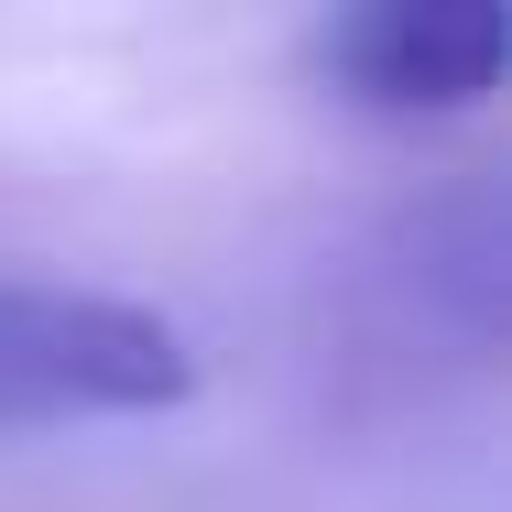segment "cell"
I'll list each match as a JSON object with an SVG mask.
<instances>
[{"label":"cell","mask_w":512,"mask_h":512,"mask_svg":"<svg viewBox=\"0 0 512 512\" xmlns=\"http://www.w3.org/2000/svg\"><path fill=\"white\" fill-rule=\"evenodd\" d=\"M197 393L186 327L131 295L88 284H0V436L33 425H88V414H164Z\"/></svg>","instance_id":"obj_1"},{"label":"cell","mask_w":512,"mask_h":512,"mask_svg":"<svg viewBox=\"0 0 512 512\" xmlns=\"http://www.w3.org/2000/svg\"><path fill=\"white\" fill-rule=\"evenodd\" d=\"M327 77L360 109H393V120H447V109H480L502 88L512 22L491 0H371V11H338L327 22Z\"/></svg>","instance_id":"obj_2"}]
</instances>
